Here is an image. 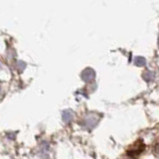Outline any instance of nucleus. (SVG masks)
I'll return each mask as SVG.
<instances>
[{"instance_id":"1","label":"nucleus","mask_w":159,"mask_h":159,"mask_svg":"<svg viewBox=\"0 0 159 159\" xmlns=\"http://www.w3.org/2000/svg\"><path fill=\"white\" fill-rule=\"evenodd\" d=\"M144 150V144L142 143L141 140H139V141L135 142L132 146L130 147V149L128 151H127V154L130 156H137L139 153H141L142 151Z\"/></svg>"}]
</instances>
